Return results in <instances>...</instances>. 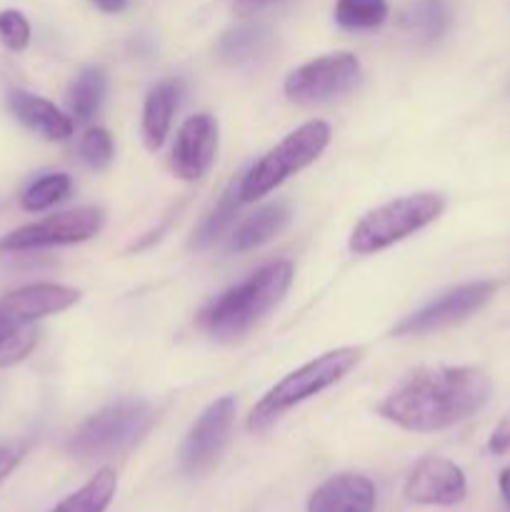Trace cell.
Masks as SVG:
<instances>
[{"label": "cell", "mask_w": 510, "mask_h": 512, "mask_svg": "<svg viewBox=\"0 0 510 512\" xmlns=\"http://www.w3.org/2000/svg\"><path fill=\"white\" fill-rule=\"evenodd\" d=\"M488 375L473 365H433L410 373L378 415L410 433H438L473 418L490 398Z\"/></svg>", "instance_id": "1"}, {"label": "cell", "mask_w": 510, "mask_h": 512, "mask_svg": "<svg viewBox=\"0 0 510 512\" xmlns=\"http://www.w3.org/2000/svg\"><path fill=\"white\" fill-rule=\"evenodd\" d=\"M293 275L295 268L290 260L263 265L253 275L210 300L198 318L200 328L220 343H235L248 335L285 298L293 285Z\"/></svg>", "instance_id": "2"}, {"label": "cell", "mask_w": 510, "mask_h": 512, "mask_svg": "<svg viewBox=\"0 0 510 512\" xmlns=\"http://www.w3.org/2000/svg\"><path fill=\"white\" fill-rule=\"evenodd\" d=\"M360 358H363V348L345 345V348L328 350V353L305 363L303 368L288 373L253 405L248 415V430L250 433L268 430L275 420L283 418L295 405L305 403V400L315 398L323 390L340 383L360 363Z\"/></svg>", "instance_id": "3"}, {"label": "cell", "mask_w": 510, "mask_h": 512, "mask_svg": "<svg viewBox=\"0 0 510 512\" xmlns=\"http://www.w3.org/2000/svg\"><path fill=\"white\" fill-rule=\"evenodd\" d=\"M155 423V410L140 398H120L90 415L68 440L75 460H103L138 445Z\"/></svg>", "instance_id": "4"}, {"label": "cell", "mask_w": 510, "mask_h": 512, "mask_svg": "<svg viewBox=\"0 0 510 512\" xmlns=\"http://www.w3.org/2000/svg\"><path fill=\"white\" fill-rule=\"evenodd\" d=\"M443 210L445 198L440 193L403 195L363 215L350 233L348 245L355 255L380 253L418 230L428 228L443 215Z\"/></svg>", "instance_id": "5"}, {"label": "cell", "mask_w": 510, "mask_h": 512, "mask_svg": "<svg viewBox=\"0 0 510 512\" xmlns=\"http://www.w3.org/2000/svg\"><path fill=\"white\" fill-rule=\"evenodd\" d=\"M330 143V125L325 120H308L285 135L273 150L263 155L238 185L240 203H255L288 178L298 175L320 158Z\"/></svg>", "instance_id": "6"}, {"label": "cell", "mask_w": 510, "mask_h": 512, "mask_svg": "<svg viewBox=\"0 0 510 512\" xmlns=\"http://www.w3.org/2000/svg\"><path fill=\"white\" fill-rule=\"evenodd\" d=\"M363 80V68L353 53H330L308 60L285 78V95L300 105H323L353 93Z\"/></svg>", "instance_id": "7"}, {"label": "cell", "mask_w": 510, "mask_h": 512, "mask_svg": "<svg viewBox=\"0 0 510 512\" xmlns=\"http://www.w3.org/2000/svg\"><path fill=\"white\" fill-rule=\"evenodd\" d=\"M105 223L100 208H75L65 213L48 215L43 220L23 225L0 238L3 253H23V250L55 248V245H75L95 238Z\"/></svg>", "instance_id": "8"}, {"label": "cell", "mask_w": 510, "mask_h": 512, "mask_svg": "<svg viewBox=\"0 0 510 512\" xmlns=\"http://www.w3.org/2000/svg\"><path fill=\"white\" fill-rule=\"evenodd\" d=\"M235 398L225 395L210 403L185 435L178 453V465L188 478L208 473L225 453L235 425Z\"/></svg>", "instance_id": "9"}, {"label": "cell", "mask_w": 510, "mask_h": 512, "mask_svg": "<svg viewBox=\"0 0 510 512\" xmlns=\"http://www.w3.org/2000/svg\"><path fill=\"white\" fill-rule=\"evenodd\" d=\"M495 290H498V285L493 280H478V283H468L448 290L440 298H435L433 303L420 308L418 313L408 315L403 323L395 325L393 335H398V338H405V335H428L450 328V325L463 323V320H468L470 315H475L493 300Z\"/></svg>", "instance_id": "10"}, {"label": "cell", "mask_w": 510, "mask_h": 512, "mask_svg": "<svg viewBox=\"0 0 510 512\" xmlns=\"http://www.w3.org/2000/svg\"><path fill=\"white\" fill-rule=\"evenodd\" d=\"M403 495L413 505L453 508V505L463 503L465 495H468V480L453 460L430 455L410 470Z\"/></svg>", "instance_id": "11"}, {"label": "cell", "mask_w": 510, "mask_h": 512, "mask_svg": "<svg viewBox=\"0 0 510 512\" xmlns=\"http://www.w3.org/2000/svg\"><path fill=\"white\" fill-rule=\"evenodd\" d=\"M215 153H218V120L210 113L190 115L175 135L168 165L180 180H200L213 168Z\"/></svg>", "instance_id": "12"}, {"label": "cell", "mask_w": 510, "mask_h": 512, "mask_svg": "<svg viewBox=\"0 0 510 512\" xmlns=\"http://www.w3.org/2000/svg\"><path fill=\"white\" fill-rule=\"evenodd\" d=\"M80 300V290L60 283H30L0 298V313L15 325H33L35 320L58 315L73 308Z\"/></svg>", "instance_id": "13"}, {"label": "cell", "mask_w": 510, "mask_h": 512, "mask_svg": "<svg viewBox=\"0 0 510 512\" xmlns=\"http://www.w3.org/2000/svg\"><path fill=\"white\" fill-rule=\"evenodd\" d=\"M378 493L373 480L358 473H340L325 480L308 500V512H375Z\"/></svg>", "instance_id": "14"}, {"label": "cell", "mask_w": 510, "mask_h": 512, "mask_svg": "<svg viewBox=\"0 0 510 512\" xmlns=\"http://www.w3.org/2000/svg\"><path fill=\"white\" fill-rule=\"evenodd\" d=\"M8 108L25 128L35 130L43 138L68 140L73 135V118L65 115L55 103L35 93H28V90H13L8 95Z\"/></svg>", "instance_id": "15"}, {"label": "cell", "mask_w": 510, "mask_h": 512, "mask_svg": "<svg viewBox=\"0 0 510 512\" xmlns=\"http://www.w3.org/2000/svg\"><path fill=\"white\" fill-rule=\"evenodd\" d=\"M180 90H183L180 80H163L145 98L140 130H143V140L150 150H158L168 138L170 123H173V115L180 103Z\"/></svg>", "instance_id": "16"}, {"label": "cell", "mask_w": 510, "mask_h": 512, "mask_svg": "<svg viewBox=\"0 0 510 512\" xmlns=\"http://www.w3.org/2000/svg\"><path fill=\"white\" fill-rule=\"evenodd\" d=\"M288 223L290 205L285 203V200H275V203L263 205V208L255 210L253 215H248V218L235 228L230 248H233L235 253H248V250L260 248L263 243L273 240Z\"/></svg>", "instance_id": "17"}, {"label": "cell", "mask_w": 510, "mask_h": 512, "mask_svg": "<svg viewBox=\"0 0 510 512\" xmlns=\"http://www.w3.org/2000/svg\"><path fill=\"white\" fill-rule=\"evenodd\" d=\"M270 48V30L265 25L248 23L238 25V28L228 30L223 38L218 40V58L228 65H245L258 60L260 55L268 53Z\"/></svg>", "instance_id": "18"}, {"label": "cell", "mask_w": 510, "mask_h": 512, "mask_svg": "<svg viewBox=\"0 0 510 512\" xmlns=\"http://www.w3.org/2000/svg\"><path fill=\"white\" fill-rule=\"evenodd\" d=\"M105 93H108V75L98 65L83 68L68 90V108L70 115L80 123H88L103 105Z\"/></svg>", "instance_id": "19"}, {"label": "cell", "mask_w": 510, "mask_h": 512, "mask_svg": "<svg viewBox=\"0 0 510 512\" xmlns=\"http://www.w3.org/2000/svg\"><path fill=\"white\" fill-rule=\"evenodd\" d=\"M115 490H118V475H115V470L103 468L83 488L60 500L50 512H105L113 503Z\"/></svg>", "instance_id": "20"}, {"label": "cell", "mask_w": 510, "mask_h": 512, "mask_svg": "<svg viewBox=\"0 0 510 512\" xmlns=\"http://www.w3.org/2000/svg\"><path fill=\"white\" fill-rule=\"evenodd\" d=\"M405 23L420 40L435 43V40L448 33L450 23H453V13H450V5L445 0H415L413 8L408 10Z\"/></svg>", "instance_id": "21"}, {"label": "cell", "mask_w": 510, "mask_h": 512, "mask_svg": "<svg viewBox=\"0 0 510 512\" xmlns=\"http://www.w3.org/2000/svg\"><path fill=\"white\" fill-rule=\"evenodd\" d=\"M388 18V0H338L335 23L345 30H373Z\"/></svg>", "instance_id": "22"}, {"label": "cell", "mask_w": 510, "mask_h": 512, "mask_svg": "<svg viewBox=\"0 0 510 512\" xmlns=\"http://www.w3.org/2000/svg\"><path fill=\"white\" fill-rule=\"evenodd\" d=\"M70 190H73V180L68 173H48L25 188L20 205L28 213H43V210L53 208L55 203L68 198Z\"/></svg>", "instance_id": "23"}, {"label": "cell", "mask_w": 510, "mask_h": 512, "mask_svg": "<svg viewBox=\"0 0 510 512\" xmlns=\"http://www.w3.org/2000/svg\"><path fill=\"white\" fill-rule=\"evenodd\" d=\"M240 205L243 203H240V198H238V188L228 190V193L220 198V203L215 205L208 215H205L203 223H200L198 230L193 233L195 248H208V245H213L215 240H218L220 235L230 228V223L235 220V213H238Z\"/></svg>", "instance_id": "24"}, {"label": "cell", "mask_w": 510, "mask_h": 512, "mask_svg": "<svg viewBox=\"0 0 510 512\" xmlns=\"http://www.w3.org/2000/svg\"><path fill=\"white\" fill-rule=\"evenodd\" d=\"M38 343V330L33 325H18L13 333L0 340V370L13 368L20 360L28 358Z\"/></svg>", "instance_id": "25"}, {"label": "cell", "mask_w": 510, "mask_h": 512, "mask_svg": "<svg viewBox=\"0 0 510 512\" xmlns=\"http://www.w3.org/2000/svg\"><path fill=\"white\" fill-rule=\"evenodd\" d=\"M80 155L85 163L95 170H103L113 163L115 155V140L110 130L105 128H90L80 140Z\"/></svg>", "instance_id": "26"}, {"label": "cell", "mask_w": 510, "mask_h": 512, "mask_svg": "<svg viewBox=\"0 0 510 512\" xmlns=\"http://www.w3.org/2000/svg\"><path fill=\"white\" fill-rule=\"evenodd\" d=\"M0 40L13 53H23L30 45V23L20 10H0Z\"/></svg>", "instance_id": "27"}, {"label": "cell", "mask_w": 510, "mask_h": 512, "mask_svg": "<svg viewBox=\"0 0 510 512\" xmlns=\"http://www.w3.org/2000/svg\"><path fill=\"white\" fill-rule=\"evenodd\" d=\"M508 450H510V420H500L498 428H495L488 438V453L505 455Z\"/></svg>", "instance_id": "28"}, {"label": "cell", "mask_w": 510, "mask_h": 512, "mask_svg": "<svg viewBox=\"0 0 510 512\" xmlns=\"http://www.w3.org/2000/svg\"><path fill=\"white\" fill-rule=\"evenodd\" d=\"M20 458H23V450L20 448H10V445L0 448V483L18 468Z\"/></svg>", "instance_id": "29"}, {"label": "cell", "mask_w": 510, "mask_h": 512, "mask_svg": "<svg viewBox=\"0 0 510 512\" xmlns=\"http://www.w3.org/2000/svg\"><path fill=\"white\" fill-rule=\"evenodd\" d=\"M275 3H280V0H233V8L238 15H253Z\"/></svg>", "instance_id": "30"}, {"label": "cell", "mask_w": 510, "mask_h": 512, "mask_svg": "<svg viewBox=\"0 0 510 512\" xmlns=\"http://www.w3.org/2000/svg\"><path fill=\"white\" fill-rule=\"evenodd\" d=\"M90 3L95 5L98 10H103V13H123L125 8H128V0H90Z\"/></svg>", "instance_id": "31"}, {"label": "cell", "mask_w": 510, "mask_h": 512, "mask_svg": "<svg viewBox=\"0 0 510 512\" xmlns=\"http://www.w3.org/2000/svg\"><path fill=\"white\" fill-rule=\"evenodd\" d=\"M498 488H500V495H503V500L508 503V508H510V468H505L503 473H500Z\"/></svg>", "instance_id": "32"}, {"label": "cell", "mask_w": 510, "mask_h": 512, "mask_svg": "<svg viewBox=\"0 0 510 512\" xmlns=\"http://www.w3.org/2000/svg\"><path fill=\"white\" fill-rule=\"evenodd\" d=\"M15 328H18V325H15L13 320H10V318H5V315L0 313V340H3L5 335H8V333H13Z\"/></svg>", "instance_id": "33"}]
</instances>
